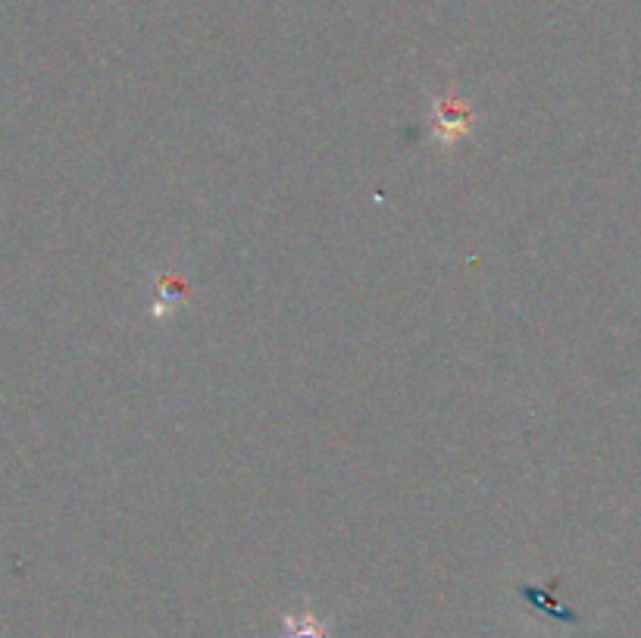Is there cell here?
Segmentation results:
<instances>
[{"label":"cell","instance_id":"obj_1","mask_svg":"<svg viewBox=\"0 0 641 638\" xmlns=\"http://www.w3.org/2000/svg\"><path fill=\"white\" fill-rule=\"evenodd\" d=\"M291 638H326V635H323V629H319L316 623H298V626H294Z\"/></svg>","mask_w":641,"mask_h":638}]
</instances>
